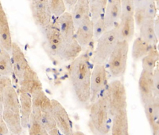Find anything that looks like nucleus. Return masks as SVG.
Returning <instances> with one entry per match:
<instances>
[{
    "label": "nucleus",
    "instance_id": "obj_29",
    "mask_svg": "<svg viewBox=\"0 0 159 135\" xmlns=\"http://www.w3.org/2000/svg\"><path fill=\"white\" fill-rule=\"evenodd\" d=\"M13 73L11 53L0 46V75H11Z\"/></svg>",
    "mask_w": 159,
    "mask_h": 135
},
{
    "label": "nucleus",
    "instance_id": "obj_5",
    "mask_svg": "<svg viewBox=\"0 0 159 135\" xmlns=\"http://www.w3.org/2000/svg\"><path fill=\"white\" fill-rule=\"evenodd\" d=\"M119 41L117 25L106 31L97 40L92 57V64H106L112 50Z\"/></svg>",
    "mask_w": 159,
    "mask_h": 135
},
{
    "label": "nucleus",
    "instance_id": "obj_26",
    "mask_svg": "<svg viewBox=\"0 0 159 135\" xmlns=\"http://www.w3.org/2000/svg\"><path fill=\"white\" fill-rule=\"evenodd\" d=\"M155 47H157V46H151L139 36L134 39L133 45H132V59L134 62H139L143 59V57L146 56L153 48Z\"/></svg>",
    "mask_w": 159,
    "mask_h": 135
},
{
    "label": "nucleus",
    "instance_id": "obj_33",
    "mask_svg": "<svg viewBox=\"0 0 159 135\" xmlns=\"http://www.w3.org/2000/svg\"><path fill=\"white\" fill-rule=\"evenodd\" d=\"M147 19H154L157 15V7L155 0H147L144 5Z\"/></svg>",
    "mask_w": 159,
    "mask_h": 135
},
{
    "label": "nucleus",
    "instance_id": "obj_1",
    "mask_svg": "<svg viewBox=\"0 0 159 135\" xmlns=\"http://www.w3.org/2000/svg\"><path fill=\"white\" fill-rule=\"evenodd\" d=\"M92 62L89 53H80L71 62L69 78L72 90L80 103L87 105L90 102V80Z\"/></svg>",
    "mask_w": 159,
    "mask_h": 135
},
{
    "label": "nucleus",
    "instance_id": "obj_44",
    "mask_svg": "<svg viewBox=\"0 0 159 135\" xmlns=\"http://www.w3.org/2000/svg\"><path fill=\"white\" fill-rule=\"evenodd\" d=\"M156 3H157V6H158V0H155Z\"/></svg>",
    "mask_w": 159,
    "mask_h": 135
},
{
    "label": "nucleus",
    "instance_id": "obj_21",
    "mask_svg": "<svg viewBox=\"0 0 159 135\" xmlns=\"http://www.w3.org/2000/svg\"><path fill=\"white\" fill-rule=\"evenodd\" d=\"M18 96H19L20 116H21L22 126L23 130H27L30 118L32 112V99L30 94L25 92H20Z\"/></svg>",
    "mask_w": 159,
    "mask_h": 135
},
{
    "label": "nucleus",
    "instance_id": "obj_24",
    "mask_svg": "<svg viewBox=\"0 0 159 135\" xmlns=\"http://www.w3.org/2000/svg\"><path fill=\"white\" fill-rule=\"evenodd\" d=\"M70 13L73 18L75 27L76 28L77 26L85 18L90 16L89 1V0H77V2L72 8V12Z\"/></svg>",
    "mask_w": 159,
    "mask_h": 135
},
{
    "label": "nucleus",
    "instance_id": "obj_9",
    "mask_svg": "<svg viewBox=\"0 0 159 135\" xmlns=\"http://www.w3.org/2000/svg\"><path fill=\"white\" fill-rule=\"evenodd\" d=\"M51 113L57 123V126L61 132L62 134L71 135L73 134V128L70 118L67 110L56 99L51 100Z\"/></svg>",
    "mask_w": 159,
    "mask_h": 135
},
{
    "label": "nucleus",
    "instance_id": "obj_45",
    "mask_svg": "<svg viewBox=\"0 0 159 135\" xmlns=\"http://www.w3.org/2000/svg\"><path fill=\"white\" fill-rule=\"evenodd\" d=\"M89 3H90V2H93V1H94V0H89Z\"/></svg>",
    "mask_w": 159,
    "mask_h": 135
},
{
    "label": "nucleus",
    "instance_id": "obj_8",
    "mask_svg": "<svg viewBox=\"0 0 159 135\" xmlns=\"http://www.w3.org/2000/svg\"><path fill=\"white\" fill-rule=\"evenodd\" d=\"M30 11L35 24L41 28L49 25L52 21L49 0H30Z\"/></svg>",
    "mask_w": 159,
    "mask_h": 135
},
{
    "label": "nucleus",
    "instance_id": "obj_31",
    "mask_svg": "<svg viewBox=\"0 0 159 135\" xmlns=\"http://www.w3.org/2000/svg\"><path fill=\"white\" fill-rule=\"evenodd\" d=\"M49 6L52 17L55 18L62 15L67 9L64 0H49Z\"/></svg>",
    "mask_w": 159,
    "mask_h": 135
},
{
    "label": "nucleus",
    "instance_id": "obj_13",
    "mask_svg": "<svg viewBox=\"0 0 159 135\" xmlns=\"http://www.w3.org/2000/svg\"><path fill=\"white\" fill-rule=\"evenodd\" d=\"M11 61H12L13 73L15 74L17 79L19 82L22 79L23 72L29 66V62L25 58V54L17 42H12L11 51Z\"/></svg>",
    "mask_w": 159,
    "mask_h": 135
},
{
    "label": "nucleus",
    "instance_id": "obj_32",
    "mask_svg": "<svg viewBox=\"0 0 159 135\" xmlns=\"http://www.w3.org/2000/svg\"><path fill=\"white\" fill-rule=\"evenodd\" d=\"M41 120H42V126L45 128V130L47 131V133L50 131L51 130H52V129L57 127L56 122L54 120V118L52 117V113H51V111L42 112Z\"/></svg>",
    "mask_w": 159,
    "mask_h": 135
},
{
    "label": "nucleus",
    "instance_id": "obj_34",
    "mask_svg": "<svg viewBox=\"0 0 159 135\" xmlns=\"http://www.w3.org/2000/svg\"><path fill=\"white\" fill-rule=\"evenodd\" d=\"M106 31H107V28L105 25L103 16L93 22V34H94L95 40L97 41L99 37L101 36Z\"/></svg>",
    "mask_w": 159,
    "mask_h": 135
},
{
    "label": "nucleus",
    "instance_id": "obj_38",
    "mask_svg": "<svg viewBox=\"0 0 159 135\" xmlns=\"http://www.w3.org/2000/svg\"><path fill=\"white\" fill-rule=\"evenodd\" d=\"M12 85V82L9 75H0V94L7 86Z\"/></svg>",
    "mask_w": 159,
    "mask_h": 135
},
{
    "label": "nucleus",
    "instance_id": "obj_37",
    "mask_svg": "<svg viewBox=\"0 0 159 135\" xmlns=\"http://www.w3.org/2000/svg\"><path fill=\"white\" fill-rule=\"evenodd\" d=\"M153 75V85H154V96L159 97V69L158 65L152 73Z\"/></svg>",
    "mask_w": 159,
    "mask_h": 135
},
{
    "label": "nucleus",
    "instance_id": "obj_15",
    "mask_svg": "<svg viewBox=\"0 0 159 135\" xmlns=\"http://www.w3.org/2000/svg\"><path fill=\"white\" fill-rule=\"evenodd\" d=\"M121 17L120 0H107L105 7L103 18L107 31L116 27Z\"/></svg>",
    "mask_w": 159,
    "mask_h": 135
},
{
    "label": "nucleus",
    "instance_id": "obj_12",
    "mask_svg": "<svg viewBox=\"0 0 159 135\" xmlns=\"http://www.w3.org/2000/svg\"><path fill=\"white\" fill-rule=\"evenodd\" d=\"M75 39L82 48L89 46L93 41V22L90 16L85 18L77 26L75 32Z\"/></svg>",
    "mask_w": 159,
    "mask_h": 135
},
{
    "label": "nucleus",
    "instance_id": "obj_6",
    "mask_svg": "<svg viewBox=\"0 0 159 135\" xmlns=\"http://www.w3.org/2000/svg\"><path fill=\"white\" fill-rule=\"evenodd\" d=\"M108 103L111 118L119 110L127 109V91L122 81L119 79H113L104 89Z\"/></svg>",
    "mask_w": 159,
    "mask_h": 135
},
{
    "label": "nucleus",
    "instance_id": "obj_16",
    "mask_svg": "<svg viewBox=\"0 0 159 135\" xmlns=\"http://www.w3.org/2000/svg\"><path fill=\"white\" fill-rule=\"evenodd\" d=\"M110 132L112 135L129 134V122L127 109L119 110L112 116Z\"/></svg>",
    "mask_w": 159,
    "mask_h": 135
},
{
    "label": "nucleus",
    "instance_id": "obj_14",
    "mask_svg": "<svg viewBox=\"0 0 159 135\" xmlns=\"http://www.w3.org/2000/svg\"><path fill=\"white\" fill-rule=\"evenodd\" d=\"M143 105L152 133L157 135L159 133V97L152 98Z\"/></svg>",
    "mask_w": 159,
    "mask_h": 135
},
{
    "label": "nucleus",
    "instance_id": "obj_2",
    "mask_svg": "<svg viewBox=\"0 0 159 135\" xmlns=\"http://www.w3.org/2000/svg\"><path fill=\"white\" fill-rule=\"evenodd\" d=\"M42 30L45 38L44 46L50 56L65 62H72L82 52V47L76 39L71 42L64 40L53 21Z\"/></svg>",
    "mask_w": 159,
    "mask_h": 135
},
{
    "label": "nucleus",
    "instance_id": "obj_46",
    "mask_svg": "<svg viewBox=\"0 0 159 135\" xmlns=\"http://www.w3.org/2000/svg\"><path fill=\"white\" fill-rule=\"evenodd\" d=\"M0 2H1V1H0Z\"/></svg>",
    "mask_w": 159,
    "mask_h": 135
},
{
    "label": "nucleus",
    "instance_id": "obj_19",
    "mask_svg": "<svg viewBox=\"0 0 159 135\" xmlns=\"http://www.w3.org/2000/svg\"><path fill=\"white\" fill-rule=\"evenodd\" d=\"M117 27L119 40H125L128 42L132 41L135 31L134 17L121 15Z\"/></svg>",
    "mask_w": 159,
    "mask_h": 135
},
{
    "label": "nucleus",
    "instance_id": "obj_23",
    "mask_svg": "<svg viewBox=\"0 0 159 135\" xmlns=\"http://www.w3.org/2000/svg\"><path fill=\"white\" fill-rule=\"evenodd\" d=\"M154 19H145L139 27V37L151 46H157L158 38L155 34L154 26Z\"/></svg>",
    "mask_w": 159,
    "mask_h": 135
},
{
    "label": "nucleus",
    "instance_id": "obj_22",
    "mask_svg": "<svg viewBox=\"0 0 159 135\" xmlns=\"http://www.w3.org/2000/svg\"><path fill=\"white\" fill-rule=\"evenodd\" d=\"M2 117L7 126L10 133L12 134H21L22 133L23 128L22 126L21 116L19 113L3 109Z\"/></svg>",
    "mask_w": 159,
    "mask_h": 135
},
{
    "label": "nucleus",
    "instance_id": "obj_7",
    "mask_svg": "<svg viewBox=\"0 0 159 135\" xmlns=\"http://www.w3.org/2000/svg\"><path fill=\"white\" fill-rule=\"evenodd\" d=\"M107 85V70L105 64L93 65L90 80V102H93Z\"/></svg>",
    "mask_w": 159,
    "mask_h": 135
},
{
    "label": "nucleus",
    "instance_id": "obj_20",
    "mask_svg": "<svg viewBox=\"0 0 159 135\" xmlns=\"http://www.w3.org/2000/svg\"><path fill=\"white\" fill-rule=\"evenodd\" d=\"M3 109L20 113L19 96L15 88L12 86H7L0 94Z\"/></svg>",
    "mask_w": 159,
    "mask_h": 135
},
{
    "label": "nucleus",
    "instance_id": "obj_28",
    "mask_svg": "<svg viewBox=\"0 0 159 135\" xmlns=\"http://www.w3.org/2000/svg\"><path fill=\"white\" fill-rule=\"evenodd\" d=\"M158 51L157 47L153 48L151 51L145 57H143L142 60V66L143 70H146L150 73H153L156 66H157L158 62Z\"/></svg>",
    "mask_w": 159,
    "mask_h": 135
},
{
    "label": "nucleus",
    "instance_id": "obj_40",
    "mask_svg": "<svg viewBox=\"0 0 159 135\" xmlns=\"http://www.w3.org/2000/svg\"><path fill=\"white\" fill-rule=\"evenodd\" d=\"M64 2H65V6H66V8L72 9L73 7V6L77 2V0H64Z\"/></svg>",
    "mask_w": 159,
    "mask_h": 135
},
{
    "label": "nucleus",
    "instance_id": "obj_17",
    "mask_svg": "<svg viewBox=\"0 0 159 135\" xmlns=\"http://www.w3.org/2000/svg\"><path fill=\"white\" fill-rule=\"evenodd\" d=\"M139 91L142 103L154 98V85L153 75L146 70H142L139 79Z\"/></svg>",
    "mask_w": 159,
    "mask_h": 135
},
{
    "label": "nucleus",
    "instance_id": "obj_25",
    "mask_svg": "<svg viewBox=\"0 0 159 135\" xmlns=\"http://www.w3.org/2000/svg\"><path fill=\"white\" fill-rule=\"evenodd\" d=\"M42 111L37 108L32 107L30 123L28 126V133L30 135H45L48 134L47 131L45 130L41 120Z\"/></svg>",
    "mask_w": 159,
    "mask_h": 135
},
{
    "label": "nucleus",
    "instance_id": "obj_18",
    "mask_svg": "<svg viewBox=\"0 0 159 135\" xmlns=\"http://www.w3.org/2000/svg\"><path fill=\"white\" fill-rule=\"evenodd\" d=\"M10 24L2 3L0 2V46L11 53L12 47Z\"/></svg>",
    "mask_w": 159,
    "mask_h": 135
},
{
    "label": "nucleus",
    "instance_id": "obj_30",
    "mask_svg": "<svg viewBox=\"0 0 159 135\" xmlns=\"http://www.w3.org/2000/svg\"><path fill=\"white\" fill-rule=\"evenodd\" d=\"M107 0H94L89 3L90 18L93 22L103 16Z\"/></svg>",
    "mask_w": 159,
    "mask_h": 135
},
{
    "label": "nucleus",
    "instance_id": "obj_41",
    "mask_svg": "<svg viewBox=\"0 0 159 135\" xmlns=\"http://www.w3.org/2000/svg\"><path fill=\"white\" fill-rule=\"evenodd\" d=\"M146 1H147V0H134V8L139 7H142V6H144Z\"/></svg>",
    "mask_w": 159,
    "mask_h": 135
},
{
    "label": "nucleus",
    "instance_id": "obj_11",
    "mask_svg": "<svg viewBox=\"0 0 159 135\" xmlns=\"http://www.w3.org/2000/svg\"><path fill=\"white\" fill-rule=\"evenodd\" d=\"M55 18L56 19L53 22L59 29L60 33L64 40L68 42H72L75 39L76 27L70 11H66L62 15Z\"/></svg>",
    "mask_w": 159,
    "mask_h": 135
},
{
    "label": "nucleus",
    "instance_id": "obj_35",
    "mask_svg": "<svg viewBox=\"0 0 159 135\" xmlns=\"http://www.w3.org/2000/svg\"><path fill=\"white\" fill-rule=\"evenodd\" d=\"M120 3H121V15L124 16L134 15V0H120Z\"/></svg>",
    "mask_w": 159,
    "mask_h": 135
},
{
    "label": "nucleus",
    "instance_id": "obj_36",
    "mask_svg": "<svg viewBox=\"0 0 159 135\" xmlns=\"http://www.w3.org/2000/svg\"><path fill=\"white\" fill-rule=\"evenodd\" d=\"M134 24L136 25L138 28H139V27L142 25L143 22H144L146 18V15H145V8L144 6H142V7H139L134 8Z\"/></svg>",
    "mask_w": 159,
    "mask_h": 135
},
{
    "label": "nucleus",
    "instance_id": "obj_39",
    "mask_svg": "<svg viewBox=\"0 0 159 135\" xmlns=\"http://www.w3.org/2000/svg\"><path fill=\"white\" fill-rule=\"evenodd\" d=\"M10 133L7 126L6 125L2 115H0V134H8Z\"/></svg>",
    "mask_w": 159,
    "mask_h": 135
},
{
    "label": "nucleus",
    "instance_id": "obj_43",
    "mask_svg": "<svg viewBox=\"0 0 159 135\" xmlns=\"http://www.w3.org/2000/svg\"><path fill=\"white\" fill-rule=\"evenodd\" d=\"M2 110H3V106H2V100H1V97H0V115H2Z\"/></svg>",
    "mask_w": 159,
    "mask_h": 135
},
{
    "label": "nucleus",
    "instance_id": "obj_27",
    "mask_svg": "<svg viewBox=\"0 0 159 135\" xmlns=\"http://www.w3.org/2000/svg\"><path fill=\"white\" fill-rule=\"evenodd\" d=\"M32 99V107L37 108L42 112H50L52 105L51 99L45 94L43 89H39L31 94Z\"/></svg>",
    "mask_w": 159,
    "mask_h": 135
},
{
    "label": "nucleus",
    "instance_id": "obj_42",
    "mask_svg": "<svg viewBox=\"0 0 159 135\" xmlns=\"http://www.w3.org/2000/svg\"><path fill=\"white\" fill-rule=\"evenodd\" d=\"M48 134H50V135H59V134H61V132L60 131V130L58 129V127H56L54 128V129H52V130H51L50 131L48 132Z\"/></svg>",
    "mask_w": 159,
    "mask_h": 135
},
{
    "label": "nucleus",
    "instance_id": "obj_3",
    "mask_svg": "<svg viewBox=\"0 0 159 135\" xmlns=\"http://www.w3.org/2000/svg\"><path fill=\"white\" fill-rule=\"evenodd\" d=\"M110 118L107 96L103 90L91 105L88 124L91 132L94 134H107L110 132Z\"/></svg>",
    "mask_w": 159,
    "mask_h": 135
},
{
    "label": "nucleus",
    "instance_id": "obj_10",
    "mask_svg": "<svg viewBox=\"0 0 159 135\" xmlns=\"http://www.w3.org/2000/svg\"><path fill=\"white\" fill-rule=\"evenodd\" d=\"M18 83L20 86V92H25L30 95L42 89V81L40 80L38 74L30 65L24 70L22 79H20Z\"/></svg>",
    "mask_w": 159,
    "mask_h": 135
},
{
    "label": "nucleus",
    "instance_id": "obj_4",
    "mask_svg": "<svg viewBox=\"0 0 159 135\" xmlns=\"http://www.w3.org/2000/svg\"><path fill=\"white\" fill-rule=\"evenodd\" d=\"M129 53V42L119 40L107 59V70L112 79H119L123 76L127 66Z\"/></svg>",
    "mask_w": 159,
    "mask_h": 135
}]
</instances>
